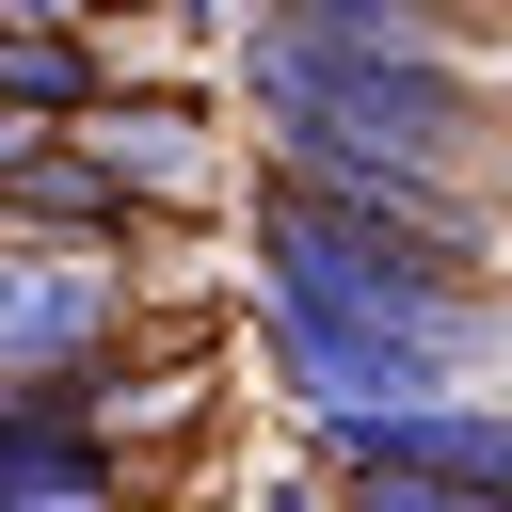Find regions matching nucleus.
<instances>
[{
	"label": "nucleus",
	"mask_w": 512,
	"mask_h": 512,
	"mask_svg": "<svg viewBox=\"0 0 512 512\" xmlns=\"http://www.w3.org/2000/svg\"><path fill=\"white\" fill-rule=\"evenodd\" d=\"M256 112H272V160H352V176H416V192H464V160H480V80L432 32L272 16L256 32Z\"/></svg>",
	"instance_id": "f257e3e1"
},
{
	"label": "nucleus",
	"mask_w": 512,
	"mask_h": 512,
	"mask_svg": "<svg viewBox=\"0 0 512 512\" xmlns=\"http://www.w3.org/2000/svg\"><path fill=\"white\" fill-rule=\"evenodd\" d=\"M96 336H112V288H96L80 256L0 240V368H80Z\"/></svg>",
	"instance_id": "f03ea898"
},
{
	"label": "nucleus",
	"mask_w": 512,
	"mask_h": 512,
	"mask_svg": "<svg viewBox=\"0 0 512 512\" xmlns=\"http://www.w3.org/2000/svg\"><path fill=\"white\" fill-rule=\"evenodd\" d=\"M272 16H336V32H432V48H464V32H496L512 0H272Z\"/></svg>",
	"instance_id": "20e7f679"
},
{
	"label": "nucleus",
	"mask_w": 512,
	"mask_h": 512,
	"mask_svg": "<svg viewBox=\"0 0 512 512\" xmlns=\"http://www.w3.org/2000/svg\"><path fill=\"white\" fill-rule=\"evenodd\" d=\"M0 16H96V0H0Z\"/></svg>",
	"instance_id": "39448f33"
},
{
	"label": "nucleus",
	"mask_w": 512,
	"mask_h": 512,
	"mask_svg": "<svg viewBox=\"0 0 512 512\" xmlns=\"http://www.w3.org/2000/svg\"><path fill=\"white\" fill-rule=\"evenodd\" d=\"M112 96V64L80 48V16H0V112H48V128H80Z\"/></svg>",
	"instance_id": "7ed1b4c3"
}]
</instances>
